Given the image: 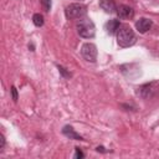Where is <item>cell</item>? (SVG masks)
<instances>
[{"label": "cell", "instance_id": "1", "mask_svg": "<svg viewBox=\"0 0 159 159\" xmlns=\"http://www.w3.org/2000/svg\"><path fill=\"white\" fill-rule=\"evenodd\" d=\"M137 41L135 34L132 30V27L127 24H123L119 26L118 31H117V42L119 46L122 47H129L133 46Z\"/></svg>", "mask_w": 159, "mask_h": 159}, {"label": "cell", "instance_id": "2", "mask_svg": "<svg viewBox=\"0 0 159 159\" xmlns=\"http://www.w3.org/2000/svg\"><path fill=\"white\" fill-rule=\"evenodd\" d=\"M76 29H77L78 35L83 39H93L96 35V26L93 21L87 17L80 19V21L76 25Z\"/></svg>", "mask_w": 159, "mask_h": 159}, {"label": "cell", "instance_id": "3", "mask_svg": "<svg viewBox=\"0 0 159 159\" xmlns=\"http://www.w3.org/2000/svg\"><path fill=\"white\" fill-rule=\"evenodd\" d=\"M158 94H159V81H152L137 88V96H139L143 99H150Z\"/></svg>", "mask_w": 159, "mask_h": 159}, {"label": "cell", "instance_id": "4", "mask_svg": "<svg viewBox=\"0 0 159 159\" xmlns=\"http://www.w3.org/2000/svg\"><path fill=\"white\" fill-rule=\"evenodd\" d=\"M87 14V6L80 2H75L71 4L66 7L65 10V15L68 20H75V19H82Z\"/></svg>", "mask_w": 159, "mask_h": 159}, {"label": "cell", "instance_id": "5", "mask_svg": "<svg viewBox=\"0 0 159 159\" xmlns=\"http://www.w3.org/2000/svg\"><path fill=\"white\" fill-rule=\"evenodd\" d=\"M97 47H96V45H93V43H91V42H86V43H83L82 45V47H81V55H82V57L86 60V61H88V62H96V60H97Z\"/></svg>", "mask_w": 159, "mask_h": 159}, {"label": "cell", "instance_id": "6", "mask_svg": "<svg viewBox=\"0 0 159 159\" xmlns=\"http://www.w3.org/2000/svg\"><path fill=\"white\" fill-rule=\"evenodd\" d=\"M117 15L119 19H123V20H127V19H132L133 15H134V11L130 6L128 5H119L117 7Z\"/></svg>", "mask_w": 159, "mask_h": 159}, {"label": "cell", "instance_id": "7", "mask_svg": "<svg viewBox=\"0 0 159 159\" xmlns=\"http://www.w3.org/2000/svg\"><path fill=\"white\" fill-rule=\"evenodd\" d=\"M152 25H153L152 20L145 19V17H142V19H139V20L135 22V27H137V30H138L140 34H145L147 31H149L150 27H152Z\"/></svg>", "mask_w": 159, "mask_h": 159}, {"label": "cell", "instance_id": "8", "mask_svg": "<svg viewBox=\"0 0 159 159\" xmlns=\"http://www.w3.org/2000/svg\"><path fill=\"white\" fill-rule=\"evenodd\" d=\"M99 7L107 14H113L117 11L114 0H99Z\"/></svg>", "mask_w": 159, "mask_h": 159}, {"label": "cell", "instance_id": "9", "mask_svg": "<svg viewBox=\"0 0 159 159\" xmlns=\"http://www.w3.org/2000/svg\"><path fill=\"white\" fill-rule=\"evenodd\" d=\"M119 26H120V24H119L118 20H116V19H111V20H108V21L106 22V25H104V30H106L107 34H109V35H114V34H117Z\"/></svg>", "mask_w": 159, "mask_h": 159}, {"label": "cell", "instance_id": "10", "mask_svg": "<svg viewBox=\"0 0 159 159\" xmlns=\"http://www.w3.org/2000/svg\"><path fill=\"white\" fill-rule=\"evenodd\" d=\"M62 133H63L67 138H70V139H75V140H84L78 133H76V130H75L71 125H65V127L62 128Z\"/></svg>", "mask_w": 159, "mask_h": 159}, {"label": "cell", "instance_id": "11", "mask_svg": "<svg viewBox=\"0 0 159 159\" xmlns=\"http://www.w3.org/2000/svg\"><path fill=\"white\" fill-rule=\"evenodd\" d=\"M32 22H34V25L37 26V27L42 26V25H43V16H42L41 14H35V15L32 16Z\"/></svg>", "mask_w": 159, "mask_h": 159}, {"label": "cell", "instance_id": "12", "mask_svg": "<svg viewBox=\"0 0 159 159\" xmlns=\"http://www.w3.org/2000/svg\"><path fill=\"white\" fill-rule=\"evenodd\" d=\"M41 2H42V6H43L45 11L48 12L51 10V0H41Z\"/></svg>", "mask_w": 159, "mask_h": 159}, {"label": "cell", "instance_id": "13", "mask_svg": "<svg viewBox=\"0 0 159 159\" xmlns=\"http://www.w3.org/2000/svg\"><path fill=\"white\" fill-rule=\"evenodd\" d=\"M83 157H84V154L82 153V150H81L80 148H76V153H75L73 158H76V159H77V158H80V159H81V158H83Z\"/></svg>", "mask_w": 159, "mask_h": 159}, {"label": "cell", "instance_id": "14", "mask_svg": "<svg viewBox=\"0 0 159 159\" xmlns=\"http://www.w3.org/2000/svg\"><path fill=\"white\" fill-rule=\"evenodd\" d=\"M58 67V71L65 76V77H71V73L70 72H66V68H63L62 66H57Z\"/></svg>", "mask_w": 159, "mask_h": 159}, {"label": "cell", "instance_id": "15", "mask_svg": "<svg viewBox=\"0 0 159 159\" xmlns=\"http://www.w3.org/2000/svg\"><path fill=\"white\" fill-rule=\"evenodd\" d=\"M11 93H12V99L16 102L17 101V91H16V88L14 86L11 87Z\"/></svg>", "mask_w": 159, "mask_h": 159}, {"label": "cell", "instance_id": "16", "mask_svg": "<svg viewBox=\"0 0 159 159\" xmlns=\"http://www.w3.org/2000/svg\"><path fill=\"white\" fill-rule=\"evenodd\" d=\"M5 145V137L2 134H0V149H2Z\"/></svg>", "mask_w": 159, "mask_h": 159}]
</instances>
